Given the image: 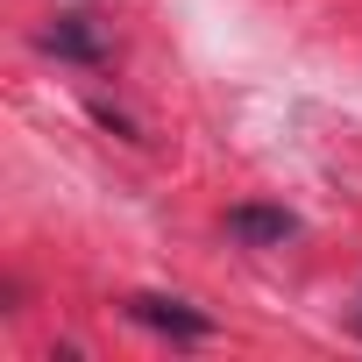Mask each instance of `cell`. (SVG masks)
Returning <instances> with one entry per match:
<instances>
[{"instance_id":"cell-1","label":"cell","mask_w":362,"mask_h":362,"mask_svg":"<svg viewBox=\"0 0 362 362\" xmlns=\"http://www.w3.org/2000/svg\"><path fill=\"white\" fill-rule=\"evenodd\" d=\"M50 57H64V64H78V71H100L107 57H114V43H107V22L93 15V8H64V15H50V29L36 36Z\"/></svg>"},{"instance_id":"cell-3","label":"cell","mask_w":362,"mask_h":362,"mask_svg":"<svg viewBox=\"0 0 362 362\" xmlns=\"http://www.w3.org/2000/svg\"><path fill=\"white\" fill-rule=\"evenodd\" d=\"M228 235L242 249H284L298 235V214H284V206H235L228 214Z\"/></svg>"},{"instance_id":"cell-4","label":"cell","mask_w":362,"mask_h":362,"mask_svg":"<svg viewBox=\"0 0 362 362\" xmlns=\"http://www.w3.org/2000/svg\"><path fill=\"white\" fill-rule=\"evenodd\" d=\"M348 334L362 341V291H355V305H348Z\"/></svg>"},{"instance_id":"cell-2","label":"cell","mask_w":362,"mask_h":362,"mask_svg":"<svg viewBox=\"0 0 362 362\" xmlns=\"http://www.w3.org/2000/svg\"><path fill=\"white\" fill-rule=\"evenodd\" d=\"M128 320H135V327H156V334H170V341H206V334H214L206 313H192L185 298H163V291H135V298H128Z\"/></svg>"}]
</instances>
